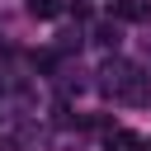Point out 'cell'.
<instances>
[{
    "instance_id": "obj_3",
    "label": "cell",
    "mask_w": 151,
    "mask_h": 151,
    "mask_svg": "<svg viewBox=\"0 0 151 151\" xmlns=\"http://www.w3.org/2000/svg\"><path fill=\"white\" fill-rule=\"evenodd\" d=\"M104 146H109V151H142V137L127 132V127H113V132L104 137Z\"/></svg>"
},
{
    "instance_id": "obj_1",
    "label": "cell",
    "mask_w": 151,
    "mask_h": 151,
    "mask_svg": "<svg viewBox=\"0 0 151 151\" xmlns=\"http://www.w3.org/2000/svg\"><path fill=\"white\" fill-rule=\"evenodd\" d=\"M104 90L127 109H146L151 104V76L137 61H109L104 66Z\"/></svg>"
},
{
    "instance_id": "obj_6",
    "label": "cell",
    "mask_w": 151,
    "mask_h": 151,
    "mask_svg": "<svg viewBox=\"0 0 151 151\" xmlns=\"http://www.w3.org/2000/svg\"><path fill=\"white\" fill-rule=\"evenodd\" d=\"M142 151H151V142H142Z\"/></svg>"
},
{
    "instance_id": "obj_4",
    "label": "cell",
    "mask_w": 151,
    "mask_h": 151,
    "mask_svg": "<svg viewBox=\"0 0 151 151\" xmlns=\"http://www.w3.org/2000/svg\"><path fill=\"white\" fill-rule=\"evenodd\" d=\"M28 14L33 19H57L61 14V0H28Z\"/></svg>"
},
{
    "instance_id": "obj_5",
    "label": "cell",
    "mask_w": 151,
    "mask_h": 151,
    "mask_svg": "<svg viewBox=\"0 0 151 151\" xmlns=\"http://www.w3.org/2000/svg\"><path fill=\"white\" fill-rule=\"evenodd\" d=\"M94 42H99V47H118V28H113V24H99V28H94Z\"/></svg>"
},
{
    "instance_id": "obj_2",
    "label": "cell",
    "mask_w": 151,
    "mask_h": 151,
    "mask_svg": "<svg viewBox=\"0 0 151 151\" xmlns=\"http://www.w3.org/2000/svg\"><path fill=\"white\" fill-rule=\"evenodd\" d=\"M118 19H127V24H146V19H151V0H118Z\"/></svg>"
}]
</instances>
